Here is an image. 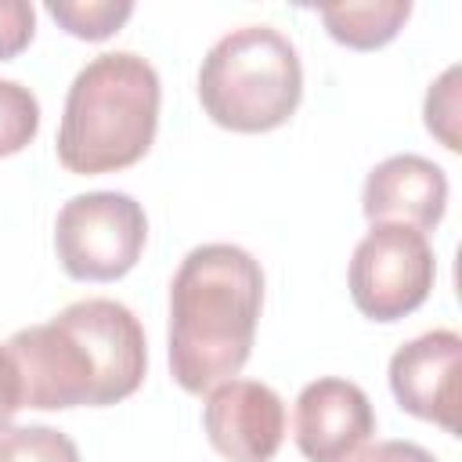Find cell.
Instances as JSON below:
<instances>
[{
  "instance_id": "6da1fadb",
  "label": "cell",
  "mask_w": 462,
  "mask_h": 462,
  "mask_svg": "<svg viewBox=\"0 0 462 462\" xmlns=\"http://www.w3.org/2000/svg\"><path fill=\"white\" fill-rule=\"evenodd\" d=\"M22 372L25 408H108L126 401L148 368L144 328L130 307L87 296L4 343Z\"/></svg>"
},
{
  "instance_id": "7a4b0ae2",
  "label": "cell",
  "mask_w": 462,
  "mask_h": 462,
  "mask_svg": "<svg viewBox=\"0 0 462 462\" xmlns=\"http://www.w3.org/2000/svg\"><path fill=\"white\" fill-rule=\"evenodd\" d=\"M263 307V271L231 242L195 245L170 282V375L184 393L235 379L253 354Z\"/></svg>"
},
{
  "instance_id": "3957f363",
  "label": "cell",
  "mask_w": 462,
  "mask_h": 462,
  "mask_svg": "<svg viewBox=\"0 0 462 462\" xmlns=\"http://www.w3.org/2000/svg\"><path fill=\"white\" fill-rule=\"evenodd\" d=\"M159 72L134 51H108L90 58L61 108L58 162L76 177L116 173L141 162L159 130Z\"/></svg>"
},
{
  "instance_id": "277c9868",
  "label": "cell",
  "mask_w": 462,
  "mask_h": 462,
  "mask_svg": "<svg viewBox=\"0 0 462 462\" xmlns=\"http://www.w3.org/2000/svg\"><path fill=\"white\" fill-rule=\"evenodd\" d=\"M303 97V65L274 25H238L224 32L199 65L202 112L235 134H267L292 119Z\"/></svg>"
},
{
  "instance_id": "5b68a950",
  "label": "cell",
  "mask_w": 462,
  "mask_h": 462,
  "mask_svg": "<svg viewBox=\"0 0 462 462\" xmlns=\"http://www.w3.org/2000/svg\"><path fill=\"white\" fill-rule=\"evenodd\" d=\"M148 242L144 206L126 191L72 195L54 220V253L76 282H116L130 274Z\"/></svg>"
},
{
  "instance_id": "8992f818",
  "label": "cell",
  "mask_w": 462,
  "mask_h": 462,
  "mask_svg": "<svg viewBox=\"0 0 462 462\" xmlns=\"http://www.w3.org/2000/svg\"><path fill=\"white\" fill-rule=\"evenodd\" d=\"M433 278V245L408 224H372L354 245L346 271L350 300L372 321H401L415 314L430 300Z\"/></svg>"
},
{
  "instance_id": "52a82bcc",
  "label": "cell",
  "mask_w": 462,
  "mask_h": 462,
  "mask_svg": "<svg viewBox=\"0 0 462 462\" xmlns=\"http://www.w3.org/2000/svg\"><path fill=\"white\" fill-rule=\"evenodd\" d=\"M202 430L227 462H271L285 440V401L256 379H227L202 404Z\"/></svg>"
},
{
  "instance_id": "ba28073f",
  "label": "cell",
  "mask_w": 462,
  "mask_h": 462,
  "mask_svg": "<svg viewBox=\"0 0 462 462\" xmlns=\"http://www.w3.org/2000/svg\"><path fill=\"white\" fill-rule=\"evenodd\" d=\"M458 375L462 339L451 328H430L390 357V390L397 404L448 433H458Z\"/></svg>"
},
{
  "instance_id": "9c48e42d",
  "label": "cell",
  "mask_w": 462,
  "mask_h": 462,
  "mask_svg": "<svg viewBox=\"0 0 462 462\" xmlns=\"http://www.w3.org/2000/svg\"><path fill=\"white\" fill-rule=\"evenodd\" d=\"M292 430L307 462H350L375 433V411L357 383L321 375L300 390Z\"/></svg>"
},
{
  "instance_id": "30bf717a",
  "label": "cell",
  "mask_w": 462,
  "mask_h": 462,
  "mask_svg": "<svg viewBox=\"0 0 462 462\" xmlns=\"http://www.w3.org/2000/svg\"><path fill=\"white\" fill-rule=\"evenodd\" d=\"M361 209L368 224H408L433 231L448 209V173L415 152L390 155L368 170L361 188Z\"/></svg>"
},
{
  "instance_id": "8fae6325",
  "label": "cell",
  "mask_w": 462,
  "mask_h": 462,
  "mask_svg": "<svg viewBox=\"0 0 462 462\" xmlns=\"http://www.w3.org/2000/svg\"><path fill=\"white\" fill-rule=\"evenodd\" d=\"M328 36L350 51L386 47L411 18V0H368V4H325L318 7Z\"/></svg>"
},
{
  "instance_id": "7c38bea8",
  "label": "cell",
  "mask_w": 462,
  "mask_h": 462,
  "mask_svg": "<svg viewBox=\"0 0 462 462\" xmlns=\"http://www.w3.org/2000/svg\"><path fill=\"white\" fill-rule=\"evenodd\" d=\"M47 14L76 40H108L134 14L130 0H51Z\"/></svg>"
},
{
  "instance_id": "4fadbf2b",
  "label": "cell",
  "mask_w": 462,
  "mask_h": 462,
  "mask_svg": "<svg viewBox=\"0 0 462 462\" xmlns=\"http://www.w3.org/2000/svg\"><path fill=\"white\" fill-rule=\"evenodd\" d=\"M40 134V101L18 79H0V159L18 155Z\"/></svg>"
},
{
  "instance_id": "5bb4252c",
  "label": "cell",
  "mask_w": 462,
  "mask_h": 462,
  "mask_svg": "<svg viewBox=\"0 0 462 462\" xmlns=\"http://www.w3.org/2000/svg\"><path fill=\"white\" fill-rule=\"evenodd\" d=\"M0 462H79V448L54 426H7L0 433Z\"/></svg>"
},
{
  "instance_id": "9a60e30c",
  "label": "cell",
  "mask_w": 462,
  "mask_h": 462,
  "mask_svg": "<svg viewBox=\"0 0 462 462\" xmlns=\"http://www.w3.org/2000/svg\"><path fill=\"white\" fill-rule=\"evenodd\" d=\"M422 116H426V130L448 152H458L462 148V137H458V65L444 69V76L437 83H430Z\"/></svg>"
},
{
  "instance_id": "2e32d148",
  "label": "cell",
  "mask_w": 462,
  "mask_h": 462,
  "mask_svg": "<svg viewBox=\"0 0 462 462\" xmlns=\"http://www.w3.org/2000/svg\"><path fill=\"white\" fill-rule=\"evenodd\" d=\"M36 36V7L29 0H0V61L18 58Z\"/></svg>"
},
{
  "instance_id": "e0dca14e",
  "label": "cell",
  "mask_w": 462,
  "mask_h": 462,
  "mask_svg": "<svg viewBox=\"0 0 462 462\" xmlns=\"http://www.w3.org/2000/svg\"><path fill=\"white\" fill-rule=\"evenodd\" d=\"M25 408V393H22V372L11 357V350L0 343V433L11 426V419Z\"/></svg>"
},
{
  "instance_id": "ac0fdd59",
  "label": "cell",
  "mask_w": 462,
  "mask_h": 462,
  "mask_svg": "<svg viewBox=\"0 0 462 462\" xmlns=\"http://www.w3.org/2000/svg\"><path fill=\"white\" fill-rule=\"evenodd\" d=\"M350 462H437V455L415 440H375L361 448Z\"/></svg>"
}]
</instances>
